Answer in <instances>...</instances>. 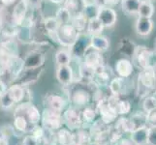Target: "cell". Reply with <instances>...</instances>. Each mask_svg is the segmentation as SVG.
<instances>
[{"label":"cell","instance_id":"obj_16","mask_svg":"<svg viewBox=\"0 0 156 145\" xmlns=\"http://www.w3.org/2000/svg\"><path fill=\"white\" fill-rule=\"evenodd\" d=\"M135 29L139 35L147 36L151 33V31L153 29V21L151 19L139 17L136 21Z\"/></svg>","mask_w":156,"mask_h":145},{"label":"cell","instance_id":"obj_10","mask_svg":"<svg viewBox=\"0 0 156 145\" xmlns=\"http://www.w3.org/2000/svg\"><path fill=\"white\" fill-rule=\"evenodd\" d=\"M103 65H104V58H103V56H102L100 51L92 48V50L91 51L85 52L84 66H87V67L92 69V70H95V69H97V68L103 66Z\"/></svg>","mask_w":156,"mask_h":145},{"label":"cell","instance_id":"obj_8","mask_svg":"<svg viewBox=\"0 0 156 145\" xmlns=\"http://www.w3.org/2000/svg\"><path fill=\"white\" fill-rule=\"evenodd\" d=\"M44 105H45V109L58 112V113H62L63 110L65 109L66 103L61 96L56 94H50L45 98Z\"/></svg>","mask_w":156,"mask_h":145},{"label":"cell","instance_id":"obj_3","mask_svg":"<svg viewBox=\"0 0 156 145\" xmlns=\"http://www.w3.org/2000/svg\"><path fill=\"white\" fill-rule=\"evenodd\" d=\"M138 85H139V87H141L142 89L144 90V93H147L149 91L155 89V87H156V68L147 67V68L142 69L139 73Z\"/></svg>","mask_w":156,"mask_h":145},{"label":"cell","instance_id":"obj_11","mask_svg":"<svg viewBox=\"0 0 156 145\" xmlns=\"http://www.w3.org/2000/svg\"><path fill=\"white\" fill-rule=\"evenodd\" d=\"M111 78L112 74L110 72V69L106 68L103 65L94 70V74L92 79H94L95 83L98 86H107V85H109L110 81L112 80Z\"/></svg>","mask_w":156,"mask_h":145},{"label":"cell","instance_id":"obj_13","mask_svg":"<svg viewBox=\"0 0 156 145\" xmlns=\"http://www.w3.org/2000/svg\"><path fill=\"white\" fill-rule=\"evenodd\" d=\"M72 103L77 106H84L87 105L90 101V94L88 91L83 88H78L72 91L71 97H70Z\"/></svg>","mask_w":156,"mask_h":145},{"label":"cell","instance_id":"obj_2","mask_svg":"<svg viewBox=\"0 0 156 145\" xmlns=\"http://www.w3.org/2000/svg\"><path fill=\"white\" fill-rule=\"evenodd\" d=\"M56 38L62 46L72 47L78 42L79 31L72 24H62L56 31Z\"/></svg>","mask_w":156,"mask_h":145},{"label":"cell","instance_id":"obj_35","mask_svg":"<svg viewBox=\"0 0 156 145\" xmlns=\"http://www.w3.org/2000/svg\"><path fill=\"white\" fill-rule=\"evenodd\" d=\"M132 121L136 126V129L140 127L147 126V113L146 112H136L135 114H133L131 117Z\"/></svg>","mask_w":156,"mask_h":145},{"label":"cell","instance_id":"obj_28","mask_svg":"<svg viewBox=\"0 0 156 145\" xmlns=\"http://www.w3.org/2000/svg\"><path fill=\"white\" fill-rule=\"evenodd\" d=\"M104 26L101 23V21L97 18H93L88 19L87 22V31L88 33L91 34L92 36L94 35H99L102 30H103Z\"/></svg>","mask_w":156,"mask_h":145},{"label":"cell","instance_id":"obj_32","mask_svg":"<svg viewBox=\"0 0 156 145\" xmlns=\"http://www.w3.org/2000/svg\"><path fill=\"white\" fill-rule=\"evenodd\" d=\"M143 109L146 113H149L152 110L156 109V96L144 97L143 102Z\"/></svg>","mask_w":156,"mask_h":145},{"label":"cell","instance_id":"obj_4","mask_svg":"<svg viewBox=\"0 0 156 145\" xmlns=\"http://www.w3.org/2000/svg\"><path fill=\"white\" fill-rule=\"evenodd\" d=\"M41 121H42V127L46 131H51V132L58 131L63 125L61 113L51 111L48 109H45L44 112H43Z\"/></svg>","mask_w":156,"mask_h":145},{"label":"cell","instance_id":"obj_23","mask_svg":"<svg viewBox=\"0 0 156 145\" xmlns=\"http://www.w3.org/2000/svg\"><path fill=\"white\" fill-rule=\"evenodd\" d=\"M8 94L10 95V97L12 98V100L14 101L15 104H18L20 102H21L24 98V88L23 85L20 84H14L11 85L10 87H8L7 90Z\"/></svg>","mask_w":156,"mask_h":145},{"label":"cell","instance_id":"obj_22","mask_svg":"<svg viewBox=\"0 0 156 145\" xmlns=\"http://www.w3.org/2000/svg\"><path fill=\"white\" fill-rule=\"evenodd\" d=\"M90 47L100 52L106 51L110 47V43L106 37L101 35H94L90 40Z\"/></svg>","mask_w":156,"mask_h":145},{"label":"cell","instance_id":"obj_1","mask_svg":"<svg viewBox=\"0 0 156 145\" xmlns=\"http://www.w3.org/2000/svg\"><path fill=\"white\" fill-rule=\"evenodd\" d=\"M133 65L140 69L156 68V52L146 46H137L133 52Z\"/></svg>","mask_w":156,"mask_h":145},{"label":"cell","instance_id":"obj_5","mask_svg":"<svg viewBox=\"0 0 156 145\" xmlns=\"http://www.w3.org/2000/svg\"><path fill=\"white\" fill-rule=\"evenodd\" d=\"M15 115H23L31 126L38 124L42 117L39 109L31 103H24L18 106L15 110Z\"/></svg>","mask_w":156,"mask_h":145},{"label":"cell","instance_id":"obj_9","mask_svg":"<svg viewBox=\"0 0 156 145\" xmlns=\"http://www.w3.org/2000/svg\"><path fill=\"white\" fill-rule=\"evenodd\" d=\"M97 19L101 21V23L103 24L104 28L112 27V25H115L116 21V13L114 9L110 7H100L99 12L97 15Z\"/></svg>","mask_w":156,"mask_h":145},{"label":"cell","instance_id":"obj_20","mask_svg":"<svg viewBox=\"0 0 156 145\" xmlns=\"http://www.w3.org/2000/svg\"><path fill=\"white\" fill-rule=\"evenodd\" d=\"M26 11H27V3L25 0H20L18 4L16 5L13 11V19L16 23H23L24 17L26 15Z\"/></svg>","mask_w":156,"mask_h":145},{"label":"cell","instance_id":"obj_42","mask_svg":"<svg viewBox=\"0 0 156 145\" xmlns=\"http://www.w3.org/2000/svg\"><path fill=\"white\" fill-rule=\"evenodd\" d=\"M147 124L148 127L156 126V109L147 113Z\"/></svg>","mask_w":156,"mask_h":145},{"label":"cell","instance_id":"obj_37","mask_svg":"<svg viewBox=\"0 0 156 145\" xmlns=\"http://www.w3.org/2000/svg\"><path fill=\"white\" fill-rule=\"evenodd\" d=\"M59 26H60V24L55 18H49L45 20V28L50 33H56Z\"/></svg>","mask_w":156,"mask_h":145},{"label":"cell","instance_id":"obj_53","mask_svg":"<svg viewBox=\"0 0 156 145\" xmlns=\"http://www.w3.org/2000/svg\"><path fill=\"white\" fill-rule=\"evenodd\" d=\"M19 145H23V143H21V144H19Z\"/></svg>","mask_w":156,"mask_h":145},{"label":"cell","instance_id":"obj_38","mask_svg":"<svg viewBox=\"0 0 156 145\" xmlns=\"http://www.w3.org/2000/svg\"><path fill=\"white\" fill-rule=\"evenodd\" d=\"M30 135L34 138H36L39 142H41L45 135V129L42 126H39L38 124L33 125L30 129Z\"/></svg>","mask_w":156,"mask_h":145},{"label":"cell","instance_id":"obj_14","mask_svg":"<svg viewBox=\"0 0 156 145\" xmlns=\"http://www.w3.org/2000/svg\"><path fill=\"white\" fill-rule=\"evenodd\" d=\"M148 133H149L148 126L140 127L130 133H131L130 139L136 145H147Z\"/></svg>","mask_w":156,"mask_h":145},{"label":"cell","instance_id":"obj_27","mask_svg":"<svg viewBox=\"0 0 156 145\" xmlns=\"http://www.w3.org/2000/svg\"><path fill=\"white\" fill-rule=\"evenodd\" d=\"M13 124L15 130L20 133H27V131L29 130L30 124L23 115H15Z\"/></svg>","mask_w":156,"mask_h":145},{"label":"cell","instance_id":"obj_40","mask_svg":"<svg viewBox=\"0 0 156 145\" xmlns=\"http://www.w3.org/2000/svg\"><path fill=\"white\" fill-rule=\"evenodd\" d=\"M15 128L10 125H2L0 126V136L5 138H10L15 133Z\"/></svg>","mask_w":156,"mask_h":145},{"label":"cell","instance_id":"obj_25","mask_svg":"<svg viewBox=\"0 0 156 145\" xmlns=\"http://www.w3.org/2000/svg\"><path fill=\"white\" fill-rule=\"evenodd\" d=\"M153 14H154V7L152 3L150 1H147V0H142L139 11H138L139 17L151 19Z\"/></svg>","mask_w":156,"mask_h":145},{"label":"cell","instance_id":"obj_52","mask_svg":"<svg viewBox=\"0 0 156 145\" xmlns=\"http://www.w3.org/2000/svg\"><path fill=\"white\" fill-rule=\"evenodd\" d=\"M155 96H156V87H155Z\"/></svg>","mask_w":156,"mask_h":145},{"label":"cell","instance_id":"obj_34","mask_svg":"<svg viewBox=\"0 0 156 145\" xmlns=\"http://www.w3.org/2000/svg\"><path fill=\"white\" fill-rule=\"evenodd\" d=\"M72 18V14L69 12V11L66 8H61L58 10V12L56 13V19L59 22V24H67L69 23L70 19Z\"/></svg>","mask_w":156,"mask_h":145},{"label":"cell","instance_id":"obj_51","mask_svg":"<svg viewBox=\"0 0 156 145\" xmlns=\"http://www.w3.org/2000/svg\"><path fill=\"white\" fill-rule=\"evenodd\" d=\"M51 2H53V3H61V2H63L64 0H51Z\"/></svg>","mask_w":156,"mask_h":145},{"label":"cell","instance_id":"obj_50","mask_svg":"<svg viewBox=\"0 0 156 145\" xmlns=\"http://www.w3.org/2000/svg\"><path fill=\"white\" fill-rule=\"evenodd\" d=\"M87 145H101V144H100V143H98L97 141H95V140H94V141H90V142H89V143H87Z\"/></svg>","mask_w":156,"mask_h":145},{"label":"cell","instance_id":"obj_45","mask_svg":"<svg viewBox=\"0 0 156 145\" xmlns=\"http://www.w3.org/2000/svg\"><path fill=\"white\" fill-rule=\"evenodd\" d=\"M7 90H8V87H7L6 83H5L3 80L0 79V98L7 93Z\"/></svg>","mask_w":156,"mask_h":145},{"label":"cell","instance_id":"obj_12","mask_svg":"<svg viewBox=\"0 0 156 145\" xmlns=\"http://www.w3.org/2000/svg\"><path fill=\"white\" fill-rule=\"evenodd\" d=\"M115 71L119 78H129L133 74L134 71V65L132 61L126 58H121L117 60L115 63Z\"/></svg>","mask_w":156,"mask_h":145},{"label":"cell","instance_id":"obj_33","mask_svg":"<svg viewBox=\"0 0 156 145\" xmlns=\"http://www.w3.org/2000/svg\"><path fill=\"white\" fill-rule=\"evenodd\" d=\"M99 9H100V7L98 5H96L95 3L94 4H87V5H84L83 13L85 17H87V19H90L93 18H97Z\"/></svg>","mask_w":156,"mask_h":145},{"label":"cell","instance_id":"obj_15","mask_svg":"<svg viewBox=\"0 0 156 145\" xmlns=\"http://www.w3.org/2000/svg\"><path fill=\"white\" fill-rule=\"evenodd\" d=\"M115 131L120 133L121 135H124L127 133H131L134 130H136V126L134 124L131 118H127L124 116H121L115 120V124L112 127Z\"/></svg>","mask_w":156,"mask_h":145},{"label":"cell","instance_id":"obj_39","mask_svg":"<svg viewBox=\"0 0 156 145\" xmlns=\"http://www.w3.org/2000/svg\"><path fill=\"white\" fill-rule=\"evenodd\" d=\"M14 105H15L14 101L10 97V95L8 94V92L5 94V95H3L1 98H0V106H1L2 109H9Z\"/></svg>","mask_w":156,"mask_h":145},{"label":"cell","instance_id":"obj_48","mask_svg":"<svg viewBox=\"0 0 156 145\" xmlns=\"http://www.w3.org/2000/svg\"><path fill=\"white\" fill-rule=\"evenodd\" d=\"M1 2L5 5V6H10L13 3L16 2V0H1Z\"/></svg>","mask_w":156,"mask_h":145},{"label":"cell","instance_id":"obj_19","mask_svg":"<svg viewBox=\"0 0 156 145\" xmlns=\"http://www.w3.org/2000/svg\"><path fill=\"white\" fill-rule=\"evenodd\" d=\"M44 63V57L39 52H31L23 61V69H37Z\"/></svg>","mask_w":156,"mask_h":145},{"label":"cell","instance_id":"obj_17","mask_svg":"<svg viewBox=\"0 0 156 145\" xmlns=\"http://www.w3.org/2000/svg\"><path fill=\"white\" fill-rule=\"evenodd\" d=\"M56 78L63 85H69L73 81V70L69 65L58 66L56 71Z\"/></svg>","mask_w":156,"mask_h":145},{"label":"cell","instance_id":"obj_36","mask_svg":"<svg viewBox=\"0 0 156 145\" xmlns=\"http://www.w3.org/2000/svg\"><path fill=\"white\" fill-rule=\"evenodd\" d=\"M55 61L58 66L69 65L70 61H71V56H70L69 52L65 50H59L55 55Z\"/></svg>","mask_w":156,"mask_h":145},{"label":"cell","instance_id":"obj_24","mask_svg":"<svg viewBox=\"0 0 156 145\" xmlns=\"http://www.w3.org/2000/svg\"><path fill=\"white\" fill-rule=\"evenodd\" d=\"M142 0H121L123 12L128 15H136L141 5Z\"/></svg>","mask_w":156,"mask_h":145},{"label":"cell","instance_id":"obj_41","mask_svg":"<svg viewBox=\"0 0 156 145\" xmlns=\"http://www.w3.org/2000/svg\"><path fill=\"white\" fill-rule=\"evenodd\" d=\"M147 145H156V126L149 127Z\"/></svg>","mask_w":156,"mask_h":145},{"label":"cell","instance_id":"obj_18","mask_svg":"<svg viewBox=\"0 0 156 145\" xmlns=\"http://www.w3.org/2000/svg\"><path fill=\"white\" fill-rule=\"evenodd\" d=\"M56 143L59 145H73L74 144V135L73 131L68 128H60L55 132Z\"/></svg>","mask_w":156,"mask_h":145},{"label":"cell","instance_id":"obj_44","mask_svg":"<svg viewBox=\"0 0 156 145\" xmlns=\"http://www.w3.org/2000/svg\"><path fill=\"white\" fill-rule=\"evenodd\" d=\"M114 145H136L134 143L130 138H124V137H121L119 140L116 141Z\"/></svg>","mask_w":156,"mask_h":145},{"label":"cell","instance_id":"obj_46","mask_svg":"<svg viewBox=\"0 0 156 145\" xmlns=\"http://www.w3.org/2000/svg\"><path fill=\"white\" fill-rule=\"evenodd\" d=\"M7 70V66L2 60H0V77H2Z\"/></svg>","mask_w":156,"mask_h":145},{"label":"cell","instance_id":"obj_30","mask_svg":"<svg viewBox=\"0 0 156 145\" xmlns=\"http://www.w3.org/2000/svg\"><path fill=\"white\" fill-rule=\"evenodd\" d=\"M123 78H112L109 83V89L112 95L118 96L123 90Z\"/></svg>","mask_w":156,"mask_h":145},{"label":"cell","instance_id":"obj_49","mask_svg":"<svg viewBox=\"0 0 156 145\" xmlns=\"http://www.w3.org/2000/svg\"><path fill=\"white\" fill-rule=\"evenodd\" d=\"M121 0H106L107 2V5L108 4H112V5H115V4H117L118 2H120Z\"/></svg>","mask_w":156,"mask_h":145},{"label":"cell","instance_id":"obj_29","mask_svg":"<svg viewBox=\"0 0 156 145\" xmlns=\"http://www.w3.org/2000/svg\"><path fill=\"white\" fill-rule=\"evenodd\" d=\"M72 19V22H73V26L76 28L78 31H82L85 28V25L87 23V17L83 15V13H78L73 15Z\"/></svg>","mask_w":156,"mask_h":145},{"label":"cell","instance_id":"obj_7","mask_svg":"<svg viewBox=\"0 0 156 145\" xmlns=\"http://www.w3.org/2000/svg\"><path fill=\"white\" fill-rule=\"evenodd\" d=\"M97 113L101 116V120L105 122L106 124L110 125L114 123L117 119V113L112 106H111L108 103L107 98L100 99L97 104Z\"/></svg>","mask_w":156,"mask_h":145},{"label":"cell","instance_id":"obj_43","mask_svg":"<svg viewBox=\"0 0 156 145\" xmlns=\"http://www.w3.org/2000/svg\"><path fill=\"white\" fill-rule=\"evenodd\" d=\"M23 145H39L40 142L37 140L36 138H34L33 136H32L31 135L25 136L23 141Z\"/></svg>","mask_w":156,"mask_h":145},{"label":"cell","instance_id":"obj_31","mask_svg":"<svg viewBox=\"0 0 156 145\" xmlns=\"http://www.w3.org/2000/svg\"><path fill=\"white\" fill-rule=\"evenodd\" d=\"M80 4L85 5L83 3V0H66L65 4H64V8H66L70 13H75V14H78V13H83L80 12L79 10V8H83V6H80ZM74 14V15H75Z\"/></svg>","mask_w":156,"mask_h":145},{"label":"cell","instance_id":"obj_26","mask_svg":"<svg viewBox=\"0 0 156 145\" xmlns=\"http://www.w3.org/2000/svg\"><path fill=\"white\" fill-rule=\"evenodd\" d=\"M80 116H82V120H83V124H88L90 126L96 120V118H97V110L90 106H87L80 112Z\"/></svg>","mask_w":156,"mask_h":145},{"label":"cell","instance_id":"obj_6","mask_svg":"<svg viewBox=\"0 0 156 145\" xmlns=\"http://www.w3.org/2000/svg\"><path fill=\"white\" fill-rule=\"evenodd\" d=\"M63 125H65L71 131H76L78 129L83 128V120L80 116V112L77 109L71 107V109H64L61 113Z\"/></svg>","mask_w":156,"mask_h":145},{"label":"cell","instance_id":"obj_21","mask_svg":"<svg viewBox=\"0 0 156 145\" xmlns=\"http://www.w3.org/2000/svg\"><path fill=\"white\" fill-rule=\"evenodd\" d=\"M74 135V144L73 145H87L91 141V136L88 131L83 128L78 129L73 132Z\"/></svg>","mask_w":156,"mask_h":145},{"label":"cell","instance_id":"obj_54","mask_svg":"<svg viewBox=\"0 0 156 145\" xmlns=\"http://www.w3.org/2000/svg\"><path fill=\"white\" fill-rule=\"evenodd\" d=\"M44 145H47V144H44Z\"/></svg>","mask_w":156,"mask_h":145},{"label":"cell","instance_id":"obj_47","mask_svg":"<svg viewBox=\"0 0 156 145\" xmlns=\"http://www.w3.org/2000/svg\"><path fill=\"white\" fill-rule=\"evenodd\" d=\"M0 145H9L8 138H5L0 136Z\"/></svg>","mask_w":156,"mask_h":145}]
</instances>
